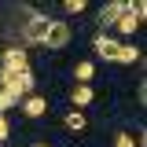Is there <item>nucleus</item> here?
I'll return each instance as SVG.
<instances>
[{"label": "nucleus", "instance_id": "nucleus-1", "mask_svg": "<svg viewBox=\"0 0 147 147\" xmlns=\"http://www.w3.org/2000/svg\"><path fill=\"white\" fill-rule=\"evenodd\" d=\"M48 26H52V18H48V15H30L26 22H22V40H26V44H44Z\"/></svg>", "mask_w": 147, "mask_h": 147}, {"label": "nucleus", "instance_id": "nucleus-2", "mask_svg": "<svg viewBox=\"0 0 147 147\" xmlns=\"http://www.w3.org/2000/svg\"><path fill=\"white\" fill-rule=\"evenodd\" d=\"M0 66L11 70V74L30 70V55H26V48H4V52H0Z\"/></svg>", "mask_w": 147, "mask_h": 147}, {"label": "nucleus", "instance_id": "nucleus-3", "mask_svg": "<svg viewBox=\"0 0 147 147\" xmlns=\"http://www.w3.org/2000/svg\"><path fill=\"white\" fill-rule=\"evenodd\" d=\"M66 44H70V26L63 18H52L48 37H44V48H66Z\"/></svg>", "mask_w": 147, "mask_h": 147}, {"label": "nucleus", "instance_id": "nucleus-4", "mask_svg": "<svg viewBox=\"0 0 147 147\" xmlns=\"http://www.w3.org/2000/svg\"><path fill=\"white\" fill-rule=\"evenodd\" d=\"M118 48H121V40H118V37H107V33H99L96 40H92V52L99 55L103 63H114V55H118Z\"/></svg>", "mask_w": 147, "mask_h": 147}, {"label": "nucleus", "instance_id": "nucleus-5", "mask_svg": "<svg viewBox=\"0 0 147 147\" xmlns=\"http://www.w3.org/2000/svg\"><path fill=\"white\" fill-rule=\"evenodd\" d=\"M18 107H22V114H26V118H40V114H48V99L33 92V96L18 99Z\"/></svg>", "mask_w": 147, "mask_h": 147}, {"label": "nucleus", "instance_id": "nucleus-6", "mask_svg": "<svg viewBox=\"0 0 147 147\" xmlns=\"http://www.w3.org/2000/svg\"><path fill=\"white\" fill-rule=\"evenodd\" d=\"M121 15H125V0H110V4L99 7V22H103V26H118Z\"/></svg>", "mask_w": 147, "mask_h": 147}, {"label": "nucleus", "instance_id": "nucleus-7", "mask_svg": "<svg viewBox=\"0 0 147 147\" xmlns=\"http://www.w3.org/2000/svg\"><path fill=\"white\" fill-rule=\"evenodd\" d=\"M92 99H96L92 85H74V88H70V103H74L70 110H85V107L92 103Z\"/></svg>", "mask_w": 147, "mask_h": 147}, {"label": "nucleus", "instance_id": "nucleus-8", "mask_svg": "<svg viewBox=\"0 0 147 147\" xmlns=\"http://www.w3.org/2000/svg\"><path fill=\"white\" fill-rule=\"evenodd\" d=\"M92 77H96V63H92V59H81V63L74 66V81H77V85H92Z\"/></svg>", "mask_w": 147, "mask_h": 147}, {"label": "nucleus", "instance_id": "nucleus-9", "mask_svg": "<svg viewBox=\"0 0 147 147\" xmlns=\"http://www.w3.org/2000/svg\"><path fill=\"white\" fill-rule=\"evenodd\" d=\"M144 55H140V48L136 44H121L118 48V55H114V63H125V66H132V63H140Z\"/></svg>", "mask_w": 147, "mask_h": 147}, {"label": "nucleus", "instance_id": "nucleus-10", "mask_svg": "<svg viewBox=\"0 0 147 147\" xmlns=\"http://www.w3.org/2000/svg\"><path fill=\"white\" fill-rule=\"evenodd\" d=\"M63 125L70 129V132H85V125H88V121H85V114H81V110H66Z\"/></svg>", "mask_w": 147, "mask_h": 147}, {"label": "nucleus", "instance_id": "nucleus-11", "mask_svg": "<svg viewBox=\"0 0 147 147\" xmlns=\"http://www.w3.org/2000/svg\"><path fill=\"white\" fill-rule=\"evenodd\" d=\"M118 30H121L125 37H132L136 30H140V18H136V15H129V11H125V15L118 18Z\"/></svg>", "mask_w": 147, "mask_h": 147}, {"label": "nucleus", "instance_id": "nucleus-12", "mask_svg": "<svg viewBox=\"0 0 147 147\" xmlns=\"http://www.w3.org/2000/svg\"><path fill=\"white\" fill-rule=\"evenodd\" d=\"M15 103H18V99L11 96V92H7V88H0V114H4V110H11Z\"/></svg>", "mask_w": 147, "mask_h": 147}, {"label": "nucleus", "instance_id": "nucleus-13", "mask_svg": "<svg viewBox=\"0 0 147 147\" xmlns=\"http://www.w3.org/2000/svg\"><path fill=\"white\" fill-rule=\"evenodd\" d=\"M114 147H136L132 132H118V136H114Z\"/></svg>", "mask_w": 147, "mask_h": 147}, {"label": "nucleus", "instance_id": "nucleus-14", "mask_svg": "<svg viewBox=\"0 0 147 147\" xmlns=\"http://www.w3.org/2000/svg\"><path fill=\"white\" fill-rule=\"evenodd\" d=\"M63 7H66V11H70V15H81V11H85V0H66V4H63Z\"/></svg>", "mask_w": 147, "mask_h": 147}, {"label": "nucleus", "instance_id": "nucleus-15", "mask_svg": "<svg viewBox=\"0 0 147 147\" xmlns=\"http://www.w3.org/2000/svg\"><path fill=\"white\" fill-rule=\"evenodd\" d=\"M7 136H11V125H7V118H4V114H0V144H4V140H7Z\"/></svg>", "mask_w": 147, "mask_h": 147}, {"label": "nucleus", "instance_id": "nucleus-16", "mask_svg": "<svg viewBox=\"0 0 147 147\" xmlns=\"http://www.w3.org/2000/svg\"><path fill=\"white\" fill-rule=\"evenodd\" d=\"M33 147H52V144H33Z\"/></svg>", "mask_w": 147, "mask_h": 147}]
</instances>
